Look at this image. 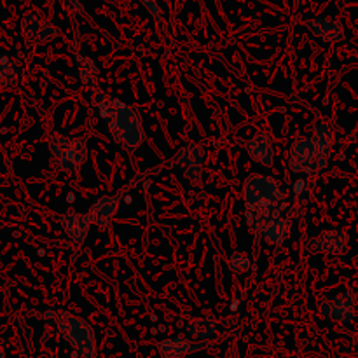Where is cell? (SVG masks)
Listing matches in <instances>:
<instances>
[{
	"mask_svg": "<svg viewBox=\"0 0 358 358\" xmlns=\"http://www.w3.org/2000/svg\"><path fill=\"white\" fill-rule=\"evenodd\" d=\"M243 199L247 206V226L252 233H261L268 224L282 219L287 206L278 182L266 175H252L247 178Z\"/></svg>",
	"mask_w": 358,
	"mask_h": 358,
	"instance_id": "6da1fadb",
	"label": "cell"
},
{
	"mask_svg": "<svg viewBox=\"0 0 358 358\" xmlns=\"http://www.w3.org/2000/svg\"><path fill=\"white\" fill-rule=\"evenodd\" d=\"M93 101L115 142L124 145V149L129 152L142 145L145 133H143L142 121L136 110L119 101L117 98L98 90H94Z\"/></svg>",
	"mask_w": 358,
	"mask_h": 358,
	"instance_id": "7a4b0ae2",
	"label": "cell"
},
{
	"mask_svg": "<svg viewBox=\"0 0 358 358\" xmlns=\"http://www.w3.org/2000/svg\"><path fill=\"white\" fill-rule=\"evenodd\" d=\"M49 317H52L63 338L72 345V348L80 357H96V339H94L93 329L86 320L73 317L72 313H66V311H55V313H49Z\"/></svg>",
	"mask_w": 358,
	"mask_h": 358,
	"instance_id": "3957f363",
	"label": "cell"
},
{
	"mask_svg": "<svg viewBox=\"0 0 358 358\" xmlns=\"http://www.w3.org/2000/svg\"><path fill=\"white\" fill-rule=\"evenodd\" d=\"M49 147H51V154L55 156L58 170L65 173L79 171L87 159L86 142L80 138H70V136L55 133L51 136Z\"/></svg>",
	"mask_w": 358,
	"mask_h": 358,
	"instance_id": "277c9868",
	"label": "cell"
},
{
	"mask_svg": "<svg viewBox=\"0 0 358 358\" xmlns=\"http://www.w3.org/2000/svg\"><path fill=\"white\" fill-rule=\"evenodd\" d=\"M289 168L294 173H313L318 170L311 138H297L289 152Z\"/></svg>",
	"mask_w": 358,
	"mask_h": 358,
	"instance_id": "5b68a950",
	"label": "cell"
},
{
	"mask_svg": "<svg viewBox=\"0 0 358 358\" xmlns=\"http://www.w3.org/2000/svg\"><path fill=\"white\" fill-rule=\"evenodd\" d=\"M308 248L313 254H329L338 255L348 248V234L341 229H331L322 233L320 236L313 238L308 243Z\"/></svg>",
	"mask_w": 358,
	"mask_h": 358,
	"instance_id": "8992f818",
	"label": "cell"
},
{
	"mask_svg": "<svg viewBox=\"0 0 358 358\" xmlns=\"http://www.w3.org/2000/svg\"><path fill=\"white\" fill-rule=\"evenodd\" d=\"M355 296L350 292H343L331 303H322L320 311L331 320L339 322V324H350L355 318Z\"/></svg>",
	"mask_w": 358,
	"mask_h": 358,
	"instance_id": "52a82bcc",
	"label": "cell"
},
{
	"mask_svg": "<svg viewBox=\"0 0 358 358\" xmlns=\"http://www.w3.org/2000/svg\"><path fill=\"white\" fill-rule=\"evenodd\" d=\"M119 199L121 196H101V198L94 199L90 206V217L91 224L98 227H108L112 224V219H114L115 212L119 208Z\"/></svg>",
	"mask_w": 358,
	"mask_h": 358,
	"instance_id": "ba28073f",
	"label": "cell"
},
{
	"mask_svg": "<svg viewBox=\"0 0 358 358\" xmlns=\"http://www.w3.org/2000/svg\"><path fill=\"white\" fill-rule=\"evenodd\" d=\"M203 348H206V341H189L185 338H170L157 345L161 358H182Z\"/></svg>",
	"mask_w": 358,
	"mask_h": 358,
	"instance_id": "9c48e42d",
	"label": "cell"
},
{
	"mask_svg": "<svg viewBox=\"0 0 358 358\" xmlns=\"http://www.w3.org/2000/svg\"><path fill=\"white\" fill-rule=\"evenodd\" d=\"M59 222H62V227L69 234L70 240L76 241V243H83L90 233L91 220L90 217L83 215V213L69 212L65 215H59Z\"/></svg>",
	"mask_w": 358,
	"mask_h": 358,
	"instance_id": "30bf717a",
	"label": "cell"
},
{
	"mask_svg": "<svg viewBox=\"0 0 358 358\" xmlns=\"http://www.w3.org/2000/svg\"><path fill=\"white\" fill-rule=\"evenodd\" d=\"M315 149V159H317L318 170L327 164L329 156H331L332 143H334V133L331 131L327 124H320L317 129H315V135L311 138Z\"/></svg>",
	"mask_w": 358,
	"mask_h": 358,
	"instance_id": "8fae6325",
	"label": "cell"
},
{
	"mask_svg": "<svg viewBox=\"0 0 358 358\" xmlns=\"http://www.w3.org/2000/svg\"><path fill=\"white\" fill-rule=\"evenodd\" d=\"M247 150L250 154L252 159L257 163L264 164V166H273V142L271 136L266 131H259L250 142L247 143Z\"/></svg>",
	"mask_w": 358,
	"mask_h": 358,
	"instance_id": "7c38bea8",
	"label": "cell"
},
{
	"mask_svg": "<svg viewBox=\"0 0 358 358\" xmlns=\"http://www.w3.org/2000/svg\"><path fill=\"white\" fill-rule=\"evenodd\" d=\"M306 24L317 37L324 38L325 42H339L343 38V35H345L343 34L341 24L334 20H327V17L310 20Z\"/></svg>",
	"mask_w": 358,
	"mask_h": 358,
	"instance_id": "4fadbf2b",
	"label": "cell"
},
{
	"mask_svg": "<svg viewBox=\"0 0 358 358\" xmlns=\"http://www.w3.org/2000/svg\"><path fill=\"white\" fill-rule=\"evenodd\" d=\"M187 332L196 341H206L217 332V324L212 317H198L187 324Z\"/></svg>",
	"mask_w": 358,
	"mask_h": 358,
	"instance_id": "5bb4252c",
	"label": "cell"
},
{
	"mask_svg": "<svg viewBox=\"0 0 358 358\" xmlns=\"http://www.w3.org/2000/svg\"><path fill=\"white\" fill-rule=\"evenodd\" d=\"M20 83V66L9 56H0V87H16Z\"/></svg>",
	"mask_w": 358,
	"mask_h": 358,
	"instance_id": "9a60e30c",
	"label": "cell"
},
{
	"mask_svg": "<svg viewBox=\"0 0 358 358\" xmlns=\"http://www.w3.org/2000/svg\"><path fill=\"white\" fill-rule=\"evenodd\" d=\"M290 231V220L287 219H278L275 222L268 224L264 229L261 231L262 238H264L268 243L271 245H280L287 240V234Z\"/></svg>",
	"mask_w": 358,
	"mask_h": 358,
	"instance_id": "2e32d148",
	"label": "cell"
},
{
	"mask_svg": "<svg viewBox=\"0 0 358 358\" xmlns=\"http://www.w3.org/2000/svg\"><path fill=\"white\" fill-rule=\"evenodd\" d=\"M203 157H205V154H203L201 147L192 145L191 143V145H185L184 149L177 154V157H175V163H178L180 166H184L185 170H189V168L201 166Z\"/></svg>",
	"mask_w": 358,
	"mask_h": 358,
	"instance_id": "e0dca14e",
	"label": "cell"
},
{
	"mask_svg": "<svg viewBox=\"0 0 358 358\" xmlns=\"http://www.w3.org/2000/svg\"><path fill=\"white\" fill-rule=\"evenodd\" d=\"M79 73L83 83L86 84L87 87H94L96 90L98 84V69L93 63V59L86 58V56H80L79 58Z\"/></svg>",
	"mask_w": 358,
	"mask_h": 358,
	"instance_id": "ac0fdd59",
	"label": "cell"
},
{
	"mask_svg": "<svg viewBox=\"0 0 358 358\" xmlns=\"http://www.w3.org/2000/svg\"><path fill=\"white\" fill-rule=\"evenodd\" d=\"M227 268H229L231 273H248L254 264H252V259L245 254H233L229 259H227Z\"/></svg>",
	"mask_w": 358,
	"mask_h": 358,
	"instance_id": "d6986e66",
	"label": "cell"
},
{
	"mask_svg": "<svg viewBox=\"0 0 358 358\" xmlns=\"http://www.w3.org/2000/svg\"><path fill=\"white\" fill-rule=\"evenodd\" d=\"M41 27H42V21H41V17L37 16V14L30 13V14H27V16L23 17V31H24V35H27V37H34V38L37 37Z\"/></svg>",
	"mask_w": 358,
	"mask_h": 358,
	"instance_id": "ffe728a7",
	"label": "cell"
},
{
	"mask_svg": "<svg viewBox=\"0 0 358 358\" xmlns=\"http://www.w3.org/2000/svg\"><path fill=\"white\" fill-rule=\"evenodd\" d=\"M58 35H59V30L55 27V24L42 23L41 30H38L37 37L35 38H37L38 42H49V41H52L55 37H58Z\"/></svg>",
	"mask_w": 358,
	"mask_h": 358,
	"instance_id": "44dd1931",
	"label": "cell"
},
{
	"mask_svg": "<svg viewBox=\"0 0 358 358\" xmlns=\"http://www.w3.org/2000/svg\"><path fill=\"white\" fill-rule=\"evenodd\" d=\"M143 6L147 7V10H149V13L152 14L154 17H159L161 16V9H159V7H157V3L154 2V0H147V2L143 3Z\"/></svg>",
	"mask_w": 358,
	"mask_h": 358,
	"instance_id": "7402d4cb",
	"label": "cell"
},
{
	"mask_svg": "<svg viewBox=\"0 0 358 358\" xmlns=\"http://www.w3.org/2000/svg\"><path fill=\"white\" fill-rule=\"evenodd\" d=\"M0 358H7L6 357V350H3L2 345H0Z\"/></svg>",
	"mask_w": 358,
	"mask_h": 358,
	"instance_id": "603a6c76",
	"label": "cell"
},
{
	"mask_svg": "<svg viewBox=\"0 0 358 358\" xmlns=\"http://www.w3.org/2000/svg\"><path fill=\"white\" fill-rule=\"evenodd\" d=\"M140 2H142V3H145V2H147V0H140Z\"/></svg>",
	"mask_w": 358,
	"mask_h": 358,
	"instance_id": "cb8c5ba5",
	"label": "cell"
}]
</instances>
